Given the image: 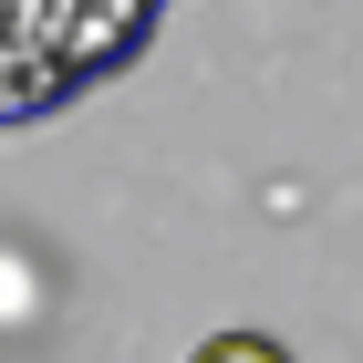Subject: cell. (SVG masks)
<instances>
[{
    "label": "cell",
    "mask_w": 363,
    "mask_h": 363,
    "mask_svg": "<svg viewBox=\"0 0 363 363\" xmlns=\"http://www.w3.org/2000/svg\"><path fill=\"white\" fill-rule=\"evenodd\" d=\"M187 363H291V353H280L270 333H208V342H197Z\"/></svg>",
    "instance_id": "cell-1"
}]
</instances>
